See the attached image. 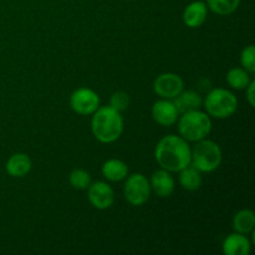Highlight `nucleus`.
Instances as JSON below:
<instances>
[{
	"label": "nucleus",
	"instance_id": "nucleus-1",
	"mask_svg": "<svg viewBox=\"0 0 255 255\" xmlns=\"http://www.w3.org/2000/svg\"><path fill=\"white\" fill-rule=\"evenodd\" d=\"M154 158L161 168L171 173L179 172L191 164V146L183 137L168 134L157 143Z\"/></svg>",
	"mask_w": 255,
	"mask_h": 255
},
{
	"label": "nucleus",
	"instance_id": "nucleus-2",
	"mask_svg": "<svg viewBox=\"0 0 255 255\" xmlns=\"http://www.w3.org/2000/svg\"><path fill=\"white\" fill-rule=\"evenodd\" d=\"M91 131L95 138L101 143H112L124 132V117L111 106L99 107L92 114Z\"/></svg>",
	"mask_w": 255,
	"mask_h": 255
},
{
	"label": "nucleus",
	"instance_id": "nucleus-3",
	"mask_svg": "<svg viewBox=\"0 0 255 255\" xmlns=\"http://www.w3.org/2000/svg\"><path fill=\"white\" fill-rule=\"evenodd\" d=\"M177 124L179 136L188 142H197L207 138L212 131L211 116L201 110L181 114Z\"/></svg>",
	"mask_w": 255,
	"mask_h": 255
},
{
	"label": "nucleus",
	"instance_id": "nucleus-4",
	"mask_svg": "<svg viewBox=\"0 0 255 255\" xmlns=\"http://www.w3.org/2000/svg\"><path fill=\"white\" fill-rule=\"evenodd\" d=\"M223 154L218 143L212 139L203 138L196 142L191 148V164L201 172H213L221 166Z\"/></svg>",
	"mask_w": 255,
	"mask_h": 255
},
{
	"label": "nucleus",
	"instance_id": "nucleus-5",
	"mask_svg": "<svg viewBox=\"0 0 255 255\" xmlns=\"http://www.w3.org/2000/svg\"><path fill=\"white\" fill-rule=\"evenodd\" d=\"M203 106L211 117L224 120L236 114L238 109V100L232 91L218 87L208 92L203 100Z\"/></svg>",
	"mask_w": 255,
	"mask_h": 255
},
{
	"label": "nucleus",
	"instance_id": "nucleus-6",
	"mask_svg": "<svg viewBox=\"0 0 255 255\" xmlns=\"http://www.w3.org/2000/svg\"><path fill=\"white\" fill-rule=\"evenodd\" d=\"M124 187L125 199L131 206L141 207L146 203L151 196V186L146 176L142 173H133L127 176Z\"/></svg>",
	"mask_w": 255,
	"mask_h": 255
},
{
	"label": "nucleus",
	"instance_id": "nucleus-7",
	"mask_svg": "<svg viewBox=\"0 0 255 255\" xmlns=\"http://www.w3.org/2000/svg\"><path fill=\"white\" fill-rule=\"evenodd\" d=\"M70 106L72 111L81 116L92 115L100 107V97L96 91L87 87L75 90L70 96Z\"/></svg>",
	"mask_w": 255,
	"mask_h": 255
},
{
	"label": "nucleus",
	"instance_id": "nucleus-8",
	"mask_svg": "<svg viewBox=\"0 0 255 255\" xmlns=\"http://www.w3.org/2000/svg\"><path fill=\"white\" fill-rule=\"evenodd\" d=\"M184 89L183 80L173 72H164L158 75L153 82V90L161 99L173 100Z\"/></svg>",
	"mask_w": 255,
	"mask_h": 255
},
{
	"label": "nucleus",
	"instance_id": "nucleus-9",
	"mask_svg": "<svg viewBox=\"0 0 255 255\" xmlns=\"http://www.w3.org/2000/svg\"><path fill=\"white\" fill-rule=\"evenodd\" d=\"M87 197L94 208L105 211L114 206L115 192L112 187L106 182H95L87 188Z\"/></svg>",
	"mask_w": 255,
	"mask_h": 255
},
{
	"label": "nucleus",
	"instance_id": "nucleus-10",
	"mask_svg": "<svg viewBox=\"0 0 255 255\" xmlns=\"http://www.w3.org/2000/svg\"><path fill=\"white\" fill-rule=\"evenodd\" d=\"M152 119L158 125L164 127H171L177 124L179 112L172 100L161 99L156 101L152 106Z\"/></svg>",
	"mask_w": 255,
	"mask_h": 255
},
{
	"label": "nucleus",
	"instance_id": "nucleus-11",
	"mask_svg": "<svg viewBox=\"0 0 255 255\" xmlns=\"http://www.w3.org/2000/svg\"><path fill=\"white\" fill-rule=\"evenodd\" d=\"M149 186H151V191H153L156 196L161 197V198H167V197L172 196L174 192V187H176L171 172L163 168L153 172L151 179H149Z\"/></svg>",
	"mask_w": 255,
	"mask_h": 255
},
{
	"label": "nucleus",
	"instance_id": "nucleus-12",
	"mask_svg": "<svg viewBox=\"0 0 255 255\" xmlns=\"http://www.w3.org/2000/svg\"><path fill=\"white\" fill-rule=\"evenodd\" d=\"M208 15V6L202 0L192 1L186 6L183 11V21L188 27L196 29V27L202 26L207 20Z\"/></svg>",
	"mask_w": 255,
	"mask_h": 255
},
{
	"label": "nucleus",
	"instance_id": "nucleus-13",
	"mask_svg": "<svg viewBox=\"0 0 255 255\" xmlns=\"http://www.w3.org/2000/svg\"><path fill=\"white\" fill-rule=\"evenodd\" d=\"M252 243L247 234L234 233L229 234L223 242V253L226 255H248L251 253Z\"/></svg>",
	"mask_w": 255,
	"mask_h": 255
},
{
	"label": "nucleus",
	"instance_id": "nucleus-14",
	"mask_svg": "<svg viewBox=\"0 0 255 255\" xmlns=\"http://www.w3.org/2000/svg\"><path fill=\"white\" fill-rule=\"evenodd\" d=\"M172 101L176 105L179 115L184 114V112L199 110L203 106V99H202V96L197 91H193V90H186V91L183 90Z\"/></svg>",
	"mask_w": 255,
	"mask_h": 255
},
{
	"label": "nucleus",
	"instance_id": "nucleus-15",
	"mask_svg": "<svg viewBox=\"0 0 255 255\" xmlns=\"http://www.w3.org/2000/svg\"><path fill=\"white\" fill-rule=\"evenodd\" d=\"M31 159L27 154L14 153L7 159L5 169H6L9 176L15 177V178H21L31 171Z\"/></svg>",
	"mask_w": 255,
	"mask_h": 255
},
{
	"label": "nucleus",
	"instance_id": "nucleus-16",
	"mask_svg": "<svg viewBox=\"0 0 255 255\" xmlns=\"http://www.w3.org/2000/svg\"><path fill=\"white\" fill-rule=\"evenodd\" d=\"M101 172L107 181L120 182L128 176V167L121 159L111 158L102 164Z\"/></svg>",
	"mask_w": 255,
	"mask_h": 255
},
{
	"label": "nucleus",
	"instance_id": "nucleus-17",
	"mask_svg": "<svg viewBox=\"0 0 255 255\" xmlns=\"http://www.w3.org/2000/svg\"><path fill=\"white\" fill-rule=\"evenodd\" d=\"M202 172L196 167L189 164L186 168L179 171V183L187 191L194 192L201 188L202 186Z\"/></svg>",
	"mask_w": 255,
	"mask_h": 255
},
{
	"label": "nucleus",
	"instance_id": "nucleus-18",
	"mask_svg": "<svg viewBox=\"0 0 255 255\" xmlns=\"http://www.w3.org/2000/svg\"><path fill=\"white\" fill-rule=\"evenodd\" d=\"M234 232L242 234H248L254 231L255 214L252 209H242L233 217L232 222Z\"/></svg>",
	"mask_w": 255,
	"mask_h": 255
},
{
	"label": "nucleus",
	"instance_id": "nucleus-19",
	"mask_svg": "<svg viewBox=\"0 0 255 255\" xmlns=\"http://www.w3.org/2000/svg\"><path fill=\"white\" fill-rule=\"evenodd\" d=\"M227 82L234 90H246L252 81L251 74L243 67H233L227 72Z\"/></svg>",
	"mask_w": 255,
	"mask_h": 255
},
{
	"label": "nucleus",
	"instance_id": "nucleus-20",
	"mask_svg": "<svg viewBox=\"0 0 255 255\" xmlns=\"http://www.w3.org/2000/svg\"><path fill=\"white\" fill-rule=\"evenodd\" d=\"M207 6L216 14L226 16L238 9L241 0H207Z\"/></svg>",
	"mask_w": 255,
	"mask_h": 255
},
{
	"label": "nucleus",
	"instance_id": "nucleus-21",
	"mask_svg": "<svg viewBox=\"0 0 255 255\" xmlns=\"http://www.w3.org/2000/svg\"><path fill=\"white\" fill-rule=\"evenodd\" d=\"M69 182L72 188L79 189V191H86L90 184L92 183L90 173L82 168H76L71 171L69 176Z\"/></svg>",
	"mask_w": 255,
	"mask_h": 255
},
{
	"label": "nucleus",
	"instance_id": "nucleus-22",
	"mask_svg": "<svg viewBox=\"0 0 255 255\" xmlns=\"http://www.w3.org/2000/svg\"><path fill=\"white\" fill-rule=\"evenodd\" d=\"M241 64L244 70L253 75L255 72V47L254 45H248L241 52Z\"/></svg>",
	"mask_w": 255,
	"mask_h": 255
},
{
	"label": "nucleus",
	"instance_id": "nucleus-23",
	"mask_svg": "<svg viewBox=\"0 0 255 255\" xmlns=\"http://www.w3.org/2000/svg\"><path fill=\"white\" fill-rule=\"evenodd\" d=\"M129 102H131V100H129V96L126 92L117 91L115 92V94H112L111 99H110V106L122 114L125 110L128 109Z\"/></svg>",
	"mask_w": 255,
	"mask_h": 255
},
{
	"label": "nucleus",
	"instance_id": "nucleus-24",
	"mask_svg": "<svg viewBox=\"0 0 255 255\" xmlns=\"http://www.w3.org/2000/svg\"><path fill=\"white\" fill-rule=\"evenodd\" d=\"M254 90H255V81H254V80H252V81L249 82V85H248V86H247V89H246V91H247V100H248L249 105H251L252 107L255 106Z\"/></svg>",
	"mask_w": 255,
	"mask_h": 255
}]
</instances>
